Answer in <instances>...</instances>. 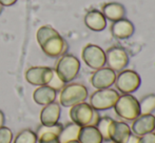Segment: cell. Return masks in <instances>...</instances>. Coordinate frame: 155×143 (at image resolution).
<instances>
[{
  "mask_svg": "<svg viewBox=\"0 0 155 143\" xmlns=\"http://www.w3.org/2000/svg\"><path fill=\"white\" fill-rule=\"evenodd\" d=\"M114 84L117 91H119L121 94H133L140 86L141 78L135 71L124 70L116 75Z\"/></svg>",
  "mask_w": 155,
  "mask_h": 143,
  "instance_id": "obj_7",
  "label": "cell"
},
{
  "mask_svg": "<svg viewBox=\"0 0 155 143\" xmlns=\"http://www.w3.org/2000/svg\"><path fill=\"white\" fill-rule=\"evenodd\" d=\"M4 121H5V118H4V114H3V112H1V110H0V127L3 126Z\"/></svg>",
  "mask_w": 155,
  "mask_h": 143,
  "instance_id": "obj_31",
  "label": "cell"
},
{
  "mask_svg": "<svg viewBox=\"0 0 155 143\" xmlns=\"http://www.w3.org/2000/svg\"><path fill=\"white\" fill-rule=\"evenodd\" d=\"M18 0H0V4L2 6H11L15 4Z\"/></svg>",
  "mask_w": 155,
  "mask_h": 143,
  "instance_id": "obj_28",
  "label": "cell"
},
{
  "mask_svg": "<svg viewBox=\"0 0 155 143\" xmlns=\"http://www.w3.org/2000/svg\"><path fill=\"white\" fill-rule=\"evenodd\" d=\"M88 88L81 83H68L60 92L59 102L64 107H72L88 99Z\"/></svg>",
  "mask_w": 155,
  "mask_h": 143,
  "instance_id": "obj_3",
  "label": "cell"
},
{
  "mask_svg": "<svg viewBox=\"0 0 155 143\" xmlns=\"http://www.w3.org/2000/svg\"><path fill=\"white\" fill-rule=\"evenodd\" d=\"M81 57L84 62L92 70H98L106 65V52L96 44H87L82 49Z\"/></svg>",
  "mask_w": 155,
  "mask_h": 143,
  "instance_id": "obj_8",
  "label": "cell"
},
{
  "mask_svg": "<svg viewBox=\"0 0 155 143\" xmlns=\"http://www.w3.org/2000/svg\"><path fill=\"white\" fill-rule=\"evenodd\" d=\"M129 55L121 46H112L106 52V64L114 72H121L128 66Z\"/></svg>",
  "mask_w": 155,
  "mask_h": 143,
  "instance_id": "obj_9",
  "label": "cell"
},
{
  "mask_svg": "<svg viewBox=\"0 0 155 143\" xmlns=\"http://www.w3.org/2000/svg\"><path fill=\"white\" fill-rule=\"evenodd\" d=\"M101 13L104 14V18L107 20H110L112 22L117 20H120L123 18H126L127 10L124 6V4L119 2H108L102 5Z\"/></svg>",
  "mask_w": 155,
  "mask_h": 143,
  "instance_id": "obj_17",
  "label": "cell"
},
{
  "mask_svg": "<svg viewBox=\"0 0 155 143\" xmlns=\"http://www.w3.org/2000/svg\"><path fill=\"white\" fill-rule=\"evenodd\" d=\"M116 115L127 121H133L140 115L139 100L132 94L119 95L118 100L114 105Z\"/></svg>",
  "mask_w": 155,
  "mask_h": 143,
  "instance_id": "obj_4",
  "label": "cell"
},
{
  "mask_svg": "<svg viewBox=\"0 0 155 143\" xmlns=\"http://www.w3.org/2000/svg\"><path fill=\"white\" fill-rule=\"evenodd\" d=\"M13 133L8 127H0V143H12Z\"/></svg>",
  "mask_w": 155,
  "mask_h": 143,
  "instance_id": "obj_25",
  "label": "cell"
},
{
  "mask_svg": "<svg viewBox=\"0 0 155 143\" xmlns=\"http://www.w3.org/2000/svg\"><path fill=\"white\" fill-rule=\"evenodd\" d=\"M38 143H60L58 138L56 139H50V140H42V141H38Z\"/></svg>",
  "mask_w": 155,
  "mask_h": 143,
  "instance_id": "obj_30",
  "label": "cell"
},
{
  "mask_svg": "<svg viewBox=\"0 0 155 143\" xmlns=\"http://www.w3.org/2000/svg\"><path fill=\"white\" fill-rule=\"evenodd\" d=\"M114 119H112L109 116H104L100 117L99 121L96 124V127L99 131L100 135L102 136V139L104 141H110V138H109V129H110L111 123L113 122Z\"/></svg>",
  "mask_w": 155,
  "mask_h": 143,
  "instance_id": "obj_23",
  "label": "cell"
},
{
  "mask_svg": "<svg viewBox=\"0 0 155 143\" xmlns=\"http://www.w3.org/2000/svg\"><path fill=\"white\" fill-rule=\"evenodd\" d=\"M78 141L80 143H102L104 139L96 126L88 125L80 129Z\"/></svg>",
  "mask_w": 155,
  "mask_h": 143,
  "instance_id": "obj_19",
  "label": "cell"
},
{
  "mask_svg": "<svg viewBox=\"0 0 155 143\" xmlns=\"http://www.w3.org/2000/svg\"><path fill=\"white\" fill-rule=\"evenodd\" d=\"M140 115H149L155 112V94H148L139 101Z\"/></svg>",
  "mask_w": 155,
  "mask_h": 143,
  "instance_id": "obj_22",
  "label": "cell"
},
{
  "mask_svg": "<svg viewBox=\"0 0 155 143\" xmlns=\"http://www.w3.org/2000/svg\"><path fill=\"white\" fill-rule=\"evenodd\" d=\"M2 8H3V6H2L1 4H0V14H1V12H2Z\"/></svg>",
  "mask_w": 155,
  "mask_h": 143,
  "instance_id": "obj_33",
  "label": "cell"
},
{
  "mask_svg": "<svg viewBox=\"0 0 155 143\" xmlns=\"http://www.w3.org/2000/svg\"><path fill=\"white\" fill-rule=\"evenodd\" d=\"M57 92L50 87L49 85L38 86L33 93V100L39 105H48L52 102H55Z\"/></svg>",
  "mask_w": 155,
  "mask_h": 143,
  "instance_id": "obj_18",
  "label": "cell"
},
{
  "mask_svg": "<svg viewBox=\"0 0 155 143\" xmlns=\"http://www.w3.org/2000/svg\"><path fill=\"white\" fill-rule=\"evenodd\" d=\"M63 125L61 123H56L54 125H42L37 129L36 136L38 141H42V140H50V139H56L59 136L60 132H61Z\"/></svg>",
  "mask_w": 155,
  "mask_h": 143,
  "instance_id": "obj_20",
  "label": "cell"
},
{
  "mask_svg": "<svg viewBox=\"0 0 155 143\" xmlns=\"http://www.w3.org/2000/svg\"><path fill=\"white\" fill-rule=\"evenodd\" d=\"M126 143H138V136L132 134V135L130 136V138L128 139V141H127Z\"/></svg>",
  "mask_w": 155,
  "mask_h": 143,
  "instance_id": "obj_29",
  "label": "cell"
},
{
  "mask_svg": "<svg viewBox=\"0 0 155 143\" xmlns=\"http://www.w3.org/2000/svg\"><path fill=\"white\" fill-rule=\"evenodd\" d=\"M61 114V107L57 102H52L45 105L40 112V121L42 125H54L58 123Z\"/></svg>",
  "mask_w": 155,
  "mask_h": 143,
  "instance_id": "obj_15",
  "label": "cell"
},
{
  "mask_svg": "<svg viewBox=\"0 0 155 143\" xmlns=\"http://www.w3.org/2000/svg\"><path fill=\"white\" fill-rule=\"evenodd\" d=\"M110 143H115V142H112V141H110Z\"/></svg>",
  "mask_w": 155,
  "mask_h": 143,
  "instance_id": "obj_34",
  "label": "cell"
},
{
  "mask_svg": "<svg viewBox=\"0 0 155 143\" xmlns=\"http://www.w3.org/2000/svg\"><path fill=\"white\" fill-rule=\"evenodd\" d=\"M154 133H155V126H154Z\"/></svg>",
  "mask_w": 155,
  "mask_h": 143,
  "instance_id": "obj_35",
  "label": "cell"
},
{
  "mask_svg": "<svg viewBox=\"0 0 155 143\" xmlns=\"http://www.w3.org/2000/svg\"><path fill=\"white\" fill-rule=\"evenodd\" d=\"M67 143H80L78 140H73V141H70V142H67Z\"/></svg>",
  "mask_w": 155,
  "mask_h": 143,
  "instance_id": "obj_32",
  "label": "cell"
},
{
  "mask_svg": "<svg viewBox=\"0 0 155 143\" xmlns=\"http://www.w3.org/2000/svg\"><path fill=\"white\" fill-rule=\"evenodd\" d=\"M135 32V27L129 19L123 18L120 20L114 21L111 25V34L116 39H128L133 36Z\"/></svg>",
  "mask_w": 155,
  "mask_h": 143,
  "instance_id": "obj_14",
  "label": "cell"
},
{
  "mask_svg": "<svg viewBox=\"0 0 155 143\" xmlns=\"http://www.w3.org/2000/svg\"><path fill=\"white\" fill-rule=\"evenodd\" d=\"M54 68L49 66H32L25 72V80L32 85H48L54 76Z\"/></svg>",
  "mask_w": 155,
  "mask_h": 143,
  "instance_id": "obj_10",
  "label": "cell"
},
{
  "mask_svg": "<svg viewBox=\"0 0 155 143\" xmlns=\"http://www.w3.org/2000/svg\"><path fill=\"white\" fill-rule=\"evenodd\" d=\"M80 71V61L71 54H64L56 63L55 72L65 84L72 82Z\"/></svg>",
  "mask_w": 155,
  "mask_h": 143,
  "instance_id": "obj_5",
  "label": "cell"
},
{
  "mask_svg": "<svg viewBox=\"0 0 155 143\" xmlns=\"http://www.w3.org/2000/svg\"><path fill=\"white\" fill-rule=\"evenodd\" d=\"M155 126V116L153 114L139 115L135 120H133L131 131L132 134L136 136H143L148 133L154 132Z\"/></svg>",
  "mask_w": 155,
  "mask_h": 143,
  "instance_id": "obj_13",
  "label": "cell"
},
{
  "mask_svg": "<svg viewBox=\"0 0 155 143\" xmlns=\"http://www.w3.org/2000/svg\"><path fill=\"white\" fill-rule=\"evenodd\" d=\"M116 80V72L111 70L108 66L96 70L91 76V84L96 90L109 88L115 83Z\"/></svg>",
  "mask_w": 155,
  "mask_h": 143,
  "instance_id": "obj_11",
  "label": "cell"
},
{
  "mask_svg": "<svg viewBox=\"0 0 155 143\" xmlns=\"http://www.w3.org/2000/svg\"><path fill=\"white\" fill-rule=\"evenodd\" d=\"M36 39L42 52L51 58L61 57L69 49L64 38L50 25H42L36 33Z\"/></svg>",
  "mask_w": 155,
  "mask_h": 143,
  "instance_id": "obj_1",
  "label": "cell"
},
{
  "mask_svg": "<svg viewBox=\"0 0 155 143\" xmlns=\"http://www.w3.org/2000/svg\"><path fill=\"white\" fill-rule=\"evenodd\" d=\"M138 143H155V133H148L146 135L139 136Z\"/></svg>",
  "mask_w": 155,
  "mask_h": 143,
  "instance_id": "obj_27",
  "label": "cell"
},
{
  "mask_svg": "<svg viewBox=\"0 0 155 143\" xmlns=\"http://www.w3.org/2000/svg\"><path fill=\"white\" fill-rule=\"evenodd\" d=\"M131 135H132V131L128 123L124 121L113 120L109 129L110 141L115 143H126Z\"/></svg>",
  "mask_w": 155,
  "mask_h": 143,
  "instance_id": "obj_12",
  "label": "cell"
},
{
  "mask_svg": "<svg viewBox=\"0 0 155 143\" xmlns=\"http://www.w3.org/2000/svg\"><path fill=\"white\" fill-rule=\"evenodd\" d=\"M55 71V70H54ZM48 85L50 86V87H52L53 90H55L56 92L57 91H61L63 88V86L65 85V83L62 81L61 79H60L59 77H58V75L56 74V72H54V76L53 78H52V80L50 81V83L48 84Z\"/></svg>",
  "mask_w": 155,
  "mask_h": 143,
  "instance_id": "obj_26",
  "label": "cell"
},
{
  "mask_svg": "<svg viewBox=\"0 0 155 143\" xmlns=\"http://www.w3.org/2000/svg\"><path fill=\"white\" fill-rule=\"evenodd\" d=\"M119 98V93L114 88H102L97 90L91 95L90 105L95 110H108L114 107Z\"/></svg>",
  "mask_w": 155,
  "mask_h": 143,
  "instance_id": "obj_6",
  "label": "cell"
},
{
  "mask_svg": "<svg viewBox=\"0 0 155 143\" xmlns=\"http://www.w3.org/2000/svg\"><path fill=\"white\" fill-rule=\"evenodd\" d=\"M37 136L31 129H23L16 136L14 143H37Z\"/></svg>",
  "mask_w": 155,
  "mask_h": 143,
  "instance_id": "obj_24",
  "label": "cell"
},
{
  "mask_svg": "<svg viewBox=\"0 0 155 143\" xmlns=\"http://www.w3.org/2000/svg\"><path fill=\"white\" fill-rule=\"evenodd\" d=\"M81 126L77 125L74 122L68 123L65 126L62 127L61 132H60L59 136H58V140L60 143H67L73 140H78V136H79V132Z\"/></svg>",
  "mask_w": 155,
  "mask_h": 143,
  "instance_id": "obj_21",
  "label": "cell"
},
{
  "mask_svg": "<svg viewBox=\"0 0 155 143\" xmlns=\"http://www.w3.org/2000/svg\"><path fill=\"white\" fill-rule=\"evenodd\" d=\"M84 24L93 32H101L107 27V19L100 11L93 8L87 12L84 16Z\"/></svg>",
  "mask_w": 155,
  "mask_h": 143,
  "instance_id": "obj_16",
  "label": "cell"
},
{
  "mask_svg": "<svg viewBox=\"0 0 155 143\" xmlns=\"http://www.w3.org/2000/svg\"><path fill=\"white\" fill-rule=\"evenodd\" d=\"M100 117L101 116L99 115V112L94 110L90 103H87L86 101L74 105L70 110V118L72 122L81 127L88 125L96 126Z\"/></svg>",
  "mask_w": 155,
  "mask_h": 143,
  "instance_id": "obj_2",
  "label": "cell"
}]
</instances>
